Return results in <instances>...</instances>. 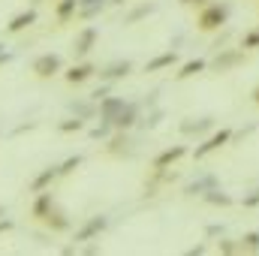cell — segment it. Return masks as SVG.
I'll return each instance as SVG.
<instances>
[{
	"instance_id": "obj_30",
	"label": "cell",
	"mask_w": 259,
	"mask_h": 256,
	"mask_svg": "<svg viewBox=\"0 0 259 256\" xmlns=\"http://www.w3.org/2000/svg\"><path fill=\"white\" fill-rule=\"evenodd\" d=\"M69 112H72V115H78V118H88V115H91V112H94V109H91V106H88V103H78V106H75V103H72V106H69Z\"/></svg>"
},
{
	"instance_id": "obj_27",
	"label": "cell",
	"mask_w": 259,
	"mask_h": 256,
	"mask_svg": "<svg viewBox=\"0 0 259 256\" xmlns=\"http://www.w3.org/2000/svg\"><path fill=\"white\" fill-rule=\"evenodd\" d=\"M241 49H244V52H247V49H259V27H253V30H247V33H244Z\"/></svg>"
},
{
	"instance_id": "obj_16",
	"label": "cell",
	"mask_w": 259,
	"mask_h": 256,
	"mask_svg": "<svg viewBox=\"0 0 259 256\" xmlns=\"http://www.w3.org/2000/svg\"><path fill=\"white\" fill-rule=\"evenodd\" d=\"M52 205H55V199H52V190H42L36 193V202H33V208H30V214L36 217V220H42L49 211H52Z\"/></svg>"
},
{
	"instance_id": "obj_1",
	"label": "cell",
	"mask_w": 259,
	"mask_h": 256,
	"mask_svg": "<svg viewBox=\"0 0 259 256\" xmlns=\"http://www.w3.org/2000/svg\"><path fill=\"white\" fill-rule=\"evenodd\" d=\"M226 18H229V6L226 3H205V6H199L196 24H199V30L214 33V30H220L226 24Z\"/></svg>"
},
{
	"instance_id": "obj_22",
	"label": "cell",
	"mask_w": 259,
	"mask_h": 256,
	"mask_svg": "<svg viewBox=\"0 0 259 256\" xmlns=\"http://www.w3.org/2000/svg\"><path fill=\"white\" fill-rule=\"evenodd\" d=\"M75 12H78V0H58V6H55V15L61 24L69 21V15H75Z\"/></svg>"
},
{
	"instance_id": "obj_17",
	"label": "cell",
	"mask_w": 259,
	"mask_h": 256,
	"mask_svg": "<svg viewBox=\"0 0 259 256\" xmlns=\"http://www.w3.org/2000/svg\"><path fill=\"white\" fill-rule=\"evenodd\" d=\"M33 21H36V9H24V12H18V15L9 21V27H6V30H9V33H21V30H24V27H30Z\"/></svg>"
},
{
	"instance_id": "obj_28",
	"label": "cell",
	"mask_w": 259,
	"mask_h": 256,
	"mask_svg": "<svg viewBox=\"0 0 259 256\" xmlns=\"http://www.w3.org/2000/svg\"><path fill=\"white\" fill-rule=\"evenodd\" d=\"M75 166H81V157H78V154H75V157H66L64 163L58 166V175H69V172H72Z\"/></svg>"
},
{
	"instance_id": "obj_19",
	"label": "cell",
	"mask_w": 259,
	"mask_h": 256,
	"mask_svg": "<svg viewBox=\"0 0 259 256\" xmlns=\"http://www.w3.org/2000/svg\"><path fill=\"white\" fill-rule=\"evenodd\" d=\"M106 3H109V0H78V12H75V15L94 18V15H100V9H103Z\"/></svg>"
},
{
	"instance_id": "obj_5",
	"label": "cell",
	"mask_w": 259,
	"mask_h": 256,
	"mask_svg": "<svg viewBox=\"0 0 259 256\" xmlns=\"http://www.w3.org/2000/svg\"><path fill=\"white\" fill-rule=\"evenodd\" d=\"M109 226V220L106 217H91V220H84L78 229H75V244H81V241H94V238H100V232Z\"/></svg>"
},
{
	"instance_id": "obj_24",
	"label": "cell",
	"mask_w": 259,
	"mask_h": 256,
	"mask_svg": "<svg viewBox=\"0 0 259 256\" xmlns=\"http://www.w3.org/2000/svg\"><path fill=\"white\" fill-rule=\"evenodd\" d=\"M238 244H241V253H259V232H244Z\"/></svg>"
},
{
	"instance_id": "obj_15",
	"label": "cell",
	"mask_w": 259,
	"mask_h": 256,
	"mask_svg": "<svg viewBox=\"0 0 259 256\" xmlns=\"http://www.w3.org/2000/svg\"><path fill=\"white\" fill-rule=\"evenodd\" d=\"M178 64V55L169 49V52H163V55H157V58H151L148 64H145V72H160V69H169V66Z\"/></svg>"
},
{
	"instance_id": "obj_2",
	"label": "cell",
	"mask_w": 259,
	"mask_h": 256,
	"mask_svg": "<svg viewBox=\"0 0 259 256\" xmlns=\"http://www.w3.org/2000/svg\"><path fill=\"white\" fill-rule=\"evenodd\" d=\"M232 136H235V133H232L229 127H220L217 133H211V136H208L202 145H196L193 157H196V160H205L208 154H214V151H220L223 145H229V142H232Z\"/></svg>"
},
{
	"instance_id": "obj_32",
	"label": "cell",
	"mask_w": 259,
	"mask_h": 256,
	"mask_svg": "<svg viewBox=\"0 0 259 256\" xmlns=\"http://www.w3.org/2000/svg\"><path fill=\"white\" fill-rule=\"evenodd\" d=\"M6 61H9V55H6V52H3V46H0V64H6Z\"/></svg>"
},
{
	"instance_id": "obj_12",
	"label": "cell",
	"mask_w": 259,
	"mask_h": 256,
	"mask_svg": "<svg viewBox=\"0 0 259 256\" xmlns=\"http://www.w3.org/2000/svg\"><path fill=\"white\" fill-rule=\"evenodd\" d=\"M211 127H214V118L211 115H205V118H187L181 124V133L184 136H202V133H208Z\"/></svg>"
},
{
	"instance_id": "obj_18",
	"label": "cell",
	"mask_w": 259,
	"mask_h": 256,
	"mask_svg": "<svg viewBox=\"0 0 259 256\" xmlns=\"http://www.w3.org/2000/svg\"><path fill=\"white\" fill-rule=\"evenodd\" d=\"M205 66H208V61H202V58H193V61H187V64L178 66L175 78H178V81H184V78H190V75H196V72H202Z\"/></svg>"
},
{
	"instance_id": "obj_13",
	"label": "cell",
	"mask_w": 259,
	"mask_h": 256,
	"mask_svg": "<svg viewBox=\"0 0 259 256\" xmlns=\"http://www.w3.org/2000/svg\"><path fill=\"white\" fill-rule=\"evenodd\" d=\"M94 72H97V66L84 61V64L69 66V72H66V81H69V84H84L88 78H94Z\"/></svg>"
},
{
	"instance_id": "obj_25",
	"label": "cell",
	"mask_w": 259,
	"mask_h": 256,
	"mask_svg": "<svg viewBox=\"0 0 259 256\" xmlns=\"http://www.w3.org/2000/svg\"><path fill=\"white\" fill-rule=\"evenodd\" d=\"M78 130H84V118H66V121H61V133H78Z\"/></svg>"
},
{
	"instance_id": "obj_23",
	"label": "cell",
	"mask_w": 259,
	"mask_h": 256,
	"mask_svg": "<svg viewBox=\"0 0 259 256\" xmlns=\"http://www.w3.org/2000/svg\"><path fill=\"white\" fill-rule=\"evenodd\" d=\"M205 202H208V205H223V208H226V205H232V196L223 193V190H217V187H211V190L205 193Z\"/></svg>"
},
{
	"instance_id": "obj_14",
	"label": "cell",
	"mask_w": 259,
	"mask_h": 256,
	"mask_svg": "<svg viewBox=\"0 0 259 256\" xmlns=\"http://www.w3.org/2000/svg\"><path fill=\"white\" fill-rule=\"evenodd\" d=\"M42 223H46L49 229H55V232H64V229H69V217H66V211H61L58 205H52V211L42 217Z\"/></svg>"
},
{
	"instance_id": "obj_9",
	"label": "cell",
	"mask_w": 259,
	"mask_h": 256,
	"mask_svg": "<svg viewBox=\"0 0 259 256\" xmlns=\"http://www.w3.org/2000/svg\"><path fill=\"white\" fill-rule=\"evenodd\" d=\"M124 106H127V100H124V97H103V100H97V112H100V118H103V121H112Z\"/></svg>"
},
{
	"instance_id": "obj_6",
	"label": "cell",
	"mask_w": 259,
	"mask_h": 256,
	"mask_svg": "<svg viewBox=\"0 0 259 256\" xmlns=\"http://www.w3.org/2000/svg\"><path fill=\"white\" fill-rule=\"evenodd\" d=\"M61 66H64V64H61V58L49 52V55H39V58L33 61L30 69H33L39 78H52V75H58V72H61Z\"/></svg>"
},
{
	"instance_id": "obj_26",
	"label": "cell",
	"mask_w": 259,
	"mask_h": 256,
	"mask_svg": "<svg viewBox=\"0 0 259 256\" xmlns=\"http://www.w3.org/2000/svg\"><path fill=\"white\" fill-rule=\"evenodd\" d=\"M151 12H154V6H151V3H142L139 9H133V12L127 15V24H136L139 18H145V15H151Z\"/></svg>"
},
{
	"instance_id": "obj_4",
	"label": "cell",
	"mask_w": 259,
	"mask_h": 256,
	"mask_svg": "<svg viewBox=\"0 0 259 256\" xmlns=\"http://www.w3.org/2000/svg\"><path fill=\"white\" fill-rule=\"evenodd\" d=\"M238 64H244V49H217V55L211 61L214 72H229Z\"/></svg>"
},
{
	"instance_id": "obj_11",
	"label": "cell",
	"mask_w": 259,
	"mask_h": 256,
	"mask_svg": "<svg viewBox=\"0 0 259 256\" xmlns=\"http://www.w3.org/2000/svg\"><path fill=\"white\" fill-rule=\"evenodd\" d=\"M136 121H139V109H136L133 103H127V106H124V109H121V112H118L109 124H112L115 130H130Z\"/></svg>"
},
{
	"instance_id": "obj_10",
	"label": "cell",
	"mask_w": 259,
	"mask_h": 256,
	"mask_svg": "<svg viewBox=\"0 0 259 256\" xmlns=\"http://www.w3.org/2000/svg\"><path fill=\"white\" fill-rule=\"evenodd\" d=\"M130 69H133V61H112L109 66H103L100 78L112 84V81H118V78H124V75H130Z\"/></svg>"
},
{
	"instance_id": "obj_8",
	"label": "cell",
	"mask_w": 259,
	"mask_h": 256,
	"mask_svg": "<svg viewBox=\"0 0 259 256\" xmlns=\"http://www.w3.org/2000/svg\"><path fill=\"white\" fill-rule=\"evenodd\" d=\"M184 157H187V145H172V148H166V151H160L154 157V169H169Z\"/></svg>"
},
{
	"instance_id": "obj_33",
	"label": "cell",
	"mask_w": 259,
	"mask_h": 256,
	"mask_svg": "<svg viewBox=\"0 0 259 256\" xmlns=\"http://www.w3.org/2000/svg\"><path fill=\"white\" fill-rule=\"evenodd\" d=\"M250 97H253V103H259V84L253 88V94H250Z\"/></svg>"
},
{
	"instance_id": "obj_29",
	"label": "cell",
	"mask_w": 259,
	"mask_h": 256,
	"mask_svg": "<svg viewBox=\"0 0 259 256\" xmlns=\"http://www.w3.org/2000/svg\"><path fill=\"white\" fill-rule=\"evenodd\" d=\"M217 250H220V253H241V244H238V241L223 238V241H217Z\"/></svg>"
},
{
	"instance_id": "obj_20",
	"label": "cell",
	"mask_w": 259,
	"mask_h": 256,
	"mask_svg": "<svg viewBox=\"0 0 259 256\" xmlns=\"http://www.w3.org/2000/svg\"><path fill=\"white\" fill-rule=\"evenodd\" d=\"M55 178H61V175H58V166H52V169H46L42 175H36V178H33V184H30V190H33V193H42L49 184H52V181H55Z\"/></svg>"
},
{
	"instance_id": "obj_3",
	"label": "cell",
	"mask_w": 259,
	"mask_h": 256,
	"mask_svg": "<svg viewBox=\"0 0 259 256\" xmlns=\"http://www.w3.org/2000/svg\"><path fill=\"white\" fill-rule=\"evenodd\" d=\"M97 42H100V30H97L94 24H88V27H81V30L75 33V39H72V55H75V58H88Z\"/></svg>"
},
{
	"instance_id": "obj_31",
	"label": "cell",
	"mask_w": 259,
	"mask_h": 256,
	"mask_svg": "<svg viewBox=\"0 0 259 256\" xmlns=\"http://www.w3.org/2000/svg\"><path fill=\"white\" fill-rule=\"evenodd\" d=\"M178 3H184V6H205L208 0H178Z\"/></svg>"
},
{
	"instance_id": "obj_21",
	"label": "cell",
	"mask_w": 259,
	"mask_h": 256,
	"mask_svg": "<svg viewBox=\"0 0 259 256\" xmlns=\"http://www.w3.org/2000/svg\"><path fill=\"white\" fill-rule=\"evenodd\" d=\"M211 187H217V184H214V178H211V175H205V178H199V181H193V184H187L184 193H187V196H205Z\"/></svg>"
},
{
	"instance_id": "obj_34",
	"label": "cell",
	"mask_w": 259,
	"mask_h": 256,
	"mask_svg": "<svg viewBox=\"0 0 259 256\" xmlns=\"http://www.w3.org/2000/svg\"><path fill=\"white\" fill-rule=\"evenodd\" d=\"M3 214H6V208H3V205H0V217H3Z\"/></svg>"
},
{
	"instance_id": "obj_35",
	"label": "cell",
	"mask_w": 259,
	"mask_h": 256,
	"mask_svg": "<svg viewBox=\"0 0 259 256\" xmlns=\"http://www.w3.org/2000/svg\"><path fill=\"white\" fill-rule=\"evenodd\" d=\"M109 3H124V0H109Z\"/></svg>"
},
{
	"instance_id": "obj_7",
	"label": "cell",
	"mask_w": 259,
	"mask_h": 256,
	"mask_svg": "<svg viewBox=\"0 0 259 256\" xmlns=\"http://www.w3.org/2000/svg\"><path fill=\"white\" fill-rule=\"evenodd\" d=\"M106 151L112 157H130L133 154V139L127 136V130H115V136L106 142Z\"/></svg>"
}]
</instances>
